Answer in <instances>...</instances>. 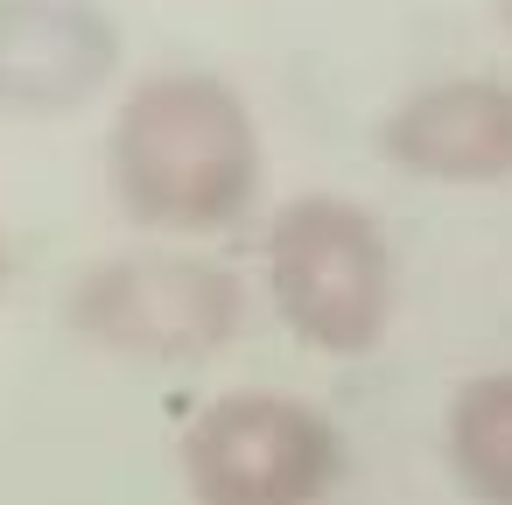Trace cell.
<instances>
[{"instance_id":"1","label":"cell","mask_w":512,"mask_h":505,"mask_svg":"<svg viewBox=\"0 0 512 505\" xmlns=\"http://www.w3.org/2000/svg\"><path fill=\"white\" fill-rule=\"evenodd\" d=\"M260 176V120L218 71H155L113 106L106 190L141 232L211 239L253 211Z\"/></svg>"},{"instance_id":"2","label":"cell","mask_w":512,"mask_h":505,"mask_svg":"<svg viewBox=\"0 0 512 505\" xmlns=\"http://www.w3.org/2000/svg\"><path fill=\"white\" fill-rule=\"evenodd\" d=\"M260 267H267V302L288 323V337L323 358H365L393 330L400 260H393L379 211H365L358 197H337V190L288 197L267 218Z\"/></svg>"},{"instance_id":"3","label":"cell","mask_w":512,"mask_h":505,"mask_svg":"<svg viewBox=\"0 0 512 505\" xmlns=\"http://www.w3.org/2000/svg\"><path fill=\"white\" fill-rule=\"evenodd\" d=\"M176 456L197 505H323L344 484V428L316 400L267 386L204 400Z\"/></svg>"},{"instance_id":"4","label":"cell","mask_w":512,"mask_h":505,"mask_svg":"<svg viewBox=\"0 0 512 505\" xmlns=\"http://www.w3.org/2000/svg\"><path fill=\"white\" fill-rule=\"evenodd\" d=\"M71 330L113 358H141V365H197L211 351H225L246 323V288L232 267L204 260V253H120V260H92L64 302Z\"/></svg>"},{"instance_id":"5","label":"cell","mask_w":512,"mask_h":505,"mask_svg":"<svg viewBox=\"0 0 512 505\" xmlns=\"http://www.w3.org/2000/svg\"><path fill=\"white\" fill-rule=\"evenodd\" d=\"M120 78V29L92 0H0V120L85 113Z\"/></svg>"},{"instance_id":"6","label":"cell","mask_w":512,"mask_h":505,"mask_svg":"<svg viewBox=\"0 0 512 505\" xmlns=\"http://www.w3.org/2000/svg\"><path fill=\"white\" fill-rule=\"evenodd\" d=\"M379 155L400 176L491 190L512 183V85L505 78H435L393 99L379 120Z\"/></svg>"},{"instance_id":"7","label":"cell","mask_w":512,"mask_h":505,"mask_svg":"<svg viewBox=\"0 0 512 505\" xmlns=\"http://www.w3.org/2000/svg\"><path fill=\"white\" fill-rule=\"evenodd\" d=\"M442 463L470 505H512V365L470 372L442 407Z\"/></svg>"},{"instance_id":"8","label":"cell","mask_w":512,"mask_h":505,"mask_svg":"<svg viewBox=\"0 0 512 505\" xmlns=\"http://www.w3.org/2000/svg\"><path fill=\"white\" fill-rule=\"evenodd\" d=\"M498 22H505V29H512V0H498Z\"/></svg>"}]
</instances>
